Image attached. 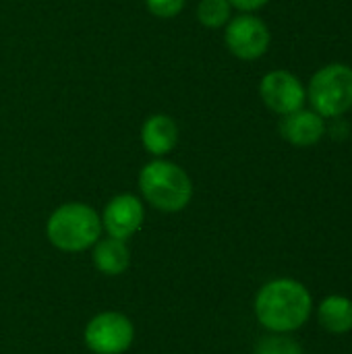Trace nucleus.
<instances>
[{"instance_id":"nucleus-12","label":"nucleus","mask_w":352,"mask_h":354,"mask_svg":"<svg viewBox=\"0 0 352 354\" xmlns=\"http://www.w3.org/2000/svg\"><path fill=\"white\" fill-rule=\"evenodd\" d=\"M317 317L324 330L332 334H346L352 330V301L340 295H332L322 301Z\"/></svg>"},{"instance_id":"nucleus-16","label":"nucleus","mask_w":352,"mask_h":354,"mask_svg":"<svg viewBox=\"0 0 352 354\" xmlns=\"http://www.w3.org/2000/svg\"><path fill=\"white\" fill-rule=\"evenodd\" d=\"M234 8H239L241 12H253L263 8L270 0H228Z\"/></svg>"},{"instance_id":"nucleus-2","label":"nucleus","mask_w":352,"mask_h":354,"mask_svg":"<svg viewBox=\"0 0 352 354\" xmlns=\"http://www.w3.org/2000/svg\"><path fill=\"white\" fill-rule=\"evenodd\" d=\"M46 236L58 251L81 253L100 241L102 218L87 203H62L50 214L46 222Z\"/></svg>"},{"instance_id":"nucleus-11","label":"nucleus","mask_w":352,"mask_h":354,"mask_svg":"<svg viewBox=\"0 0 352 354\" xmlns=\"http://www.w3.org/2000/svg\"><path fill=\"white\" fill-rule=\"evenodd\" d=\"M93 266L104 276H120L131 266V249L127 241L118 239H100L93 245Z\"/></svg>"},{"instance_id":"nucleus-10","label":"nucleus","mask_w":352,"mask_h":354,"mask_svg":"<svg viewBox=\"0 0 352 354\" xmlns=\"http://www.w3.org/2000/svg\"><path fill=\"white\" fill-rule=\"evenodd\" d=\"M141 143L151 156H168L178 143V127L168 114H154L141 127Z\"/></svg>"},{"instance_id":"nucleus-7","label":"nucleus","mask_w":352,"mask_h":354,"mask_svg":"<svg viewBox=\"0 0 352 354\" xmlns=\"http://www.w3.org/2000/svg\"><path fill=\"white\" fill-rule=\"evenodd\" d=\"M259 95L263 104L280 116L301 110L307 102V89L299 77L288 71L268 73L259 83Z\"/></svg>"},{"instance_id":"nucleus-15","label":"nucleus","mask_w":352,"mask_h":354,"mask_svg":"<svg viewBox=\"0 0 352 354\" xmlns=\"http://www.w3.org/2000/svg\"><path fill=\"white\" fill-rule=\"evenodd\" d=\"M187 0H145L147 10L158 19H174L183 8Z\"/></svg>"},{"instance_id":"nucleus-9","label":"nucleus","mask_w":352,"mask_h":354,"mask_svg":"<svg viewBox=\"0 0 352 354\" xmlns=\"http://www.w3.org/2000/svg\"><path fill=\"white\" fill-rule=\"evenodd\" d=\"M280 135L297 147L315 145L326 135V120L315 110H295L280 120Z\"/></svg>"},{"instance_id":"nucleus-8","label":"nucleus","mask_w":352,"mask_h":354,"mask_svg":"<svg viewBox=\"0 0 352 354\" xmlns=\"http://www.w3.org/2000/svg\"><path fill=\"white\" fill-rule=\"evenodd\" d=\"M100 218H102V228L108 232V236L118 241H129L133 234L141 230L145 220V209L139 197L131 193H122L106 203L104 214Z\"/></svg>"},{"instance_id":"nucleus-4","label":"nucleus","mask_w":352,"mask_h":354,"mask_svg":"<svg viewBox=\"0 0 352 354\" xmlns=\"http://www.w3.org/2000/svg\"><path fill=\"white\" fill-rule=\"evenodd\" d=\"M311 110L324 118H338L352 108V68L334 62L319 68L307 91Z\"/></svg>"},{"instance_id":"nucleus-3","label":"nucleus","mask_w":352,"mask_h":354,"mask_svg":"<svg viewBox=\"0 0 352 354\" xmlns=\"http://www.w3.org/2000/svg\"><path fill=\"white\" fill-rule=\"evenodd\" d=\"M139 191L143 199L164 214L183 212L193 197L189 174L168 160H154L139 172Z\"/></svg>"},{"instance_id":"nucleus-14","label":"nucleus","mask_w":352,"mask_h":354,"mask_svg":"<svg viewBox=\"0 0 352 354\" xmlns=\"http://www.w3.org/2000/svg\"><path fill=\"white\" fill-rule=\"evenodd\" d=\"M255 354H303V348L284 334H272L257 342Z\"/></svg>"},{"instance_id":"nucleus-6","label":"nucleus","mask_w":352,"mask_h":354,"mask_svg":"<svg viewBox=\"0 0 352 354\" xmlns=\"http://www.w3.org/2000/svg\"><path fill=\"white\" fill-rule=\"evenodd\" d=\"M224 41L230 54H234L237 58L257 60L270 48V29L259 17L251 12H241L226 23Z\"/></svg>"},{"instance_id":"nucleus-13","label":"nucleus","mask_w":352,"mask_h":354,"mask_svg":"<svg viewBox=\"0 0 352 354\" xmlns=\"http://www.w3.org/2000/svg\"><path fill=\"white\" fill-rule=\"evenodd\" d=\"M232 4L228 0H201L197 6V19L210 29L224 27L232 17Z\"/></svg>"},{"instance_id":"nucleus-5","label":"nucleus","mask_w":352,"mask_h":354,"mask_svg":"<svg viewBox=\"0 0 352 354\" xmlns=\"http://www.w3.org/2000/svg\"><path fill=\"white\" fill-rule=\"evenodd\" d=\"M83 340L93 354H122L135 342V326L124 313L104 311L89 319Z\"/></svg>"},{"instance_id":"nucleus-1","label":"nucleus","mask_w":352,"mask_h":354,"mask_svg":"<svg viewBox=\"0 0 352 354\" xmlns=\"http://www.w3.org/2000/svg\"><path fill=\"white\" fill-rule=\"evenodd\" d=\"M311 307L309 290L290 278L268 282L255 297V315L274 334H288L303 328L311 315Z\"/></svg>"}]
</instances>
